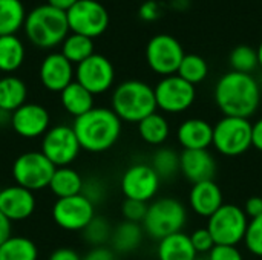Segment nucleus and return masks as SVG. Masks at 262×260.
I'll list each match as a JSON object with an SVG mask.
<instances>
[{
	"instance_id": "nucleus-35",
	"label": "nucleus",
	"mask_w": 262,
	"mask_h": 260,
	"mask_svg": "<svg viewBox=\"0 0 262 260\" xmlns=\"http://www.w3.org/2000/svg\"><path fill=\"white\" fill-rule=\"evenodd\" d=\"M230 61V67L235 72H241V74H250L259 66V60H258V52L256 49L247 46V44H241L236 46L229 57Z\"/></svg>"
},
{
	"instance_id": "nucleus-23",
	"label": "nucleus",
	"mask_w": 262,
	"mask_h": 260,
	"mask_svg": "<svg viewBox=\"0 0 262 260\" xmlns=\"http://www.w3.org/2000/svg\"><path fill=\"white\" fill-rule=\"evenodd\" d=\"M196 251L190 242V236L184 231L170 234L158 241L157 257L158 260H193Z\"/></svg>"
},
{
	"instance_id": "nucleus-50",
	"label": "nucleus",
	"mask_w": 262,
	"mask_h": 260,
	"mask_svg": "<svg viewBox=\"0 0 262 260\" xmlns=\"http://www.w3.org/2000/svg\"><path fill=\"white\" fill-rule=\"evenodd\" d=\"M193 260H209L207 257H203V256H196Z\"/></svg>"
},
{
	"instance_id": "nucleus-5",
	"label": "nucleus",
	"mask_w": 262,
	"mask_h": 260,
	"mask_svg": "<svg viewBox=\"0 0 262 260\" xmlns=\"http://www.w3.org/2000/svg\"><path fill=\"white\" fill-rule=\"evenodd\" d=\"M187 208L180 199L163 196L149 202L147 215L141 225L146 236L161 241L170 234L183 231L187 224Z\"/></svg>"
},
{
	"instance_id": "nucleus-41",
	"label": "nucleus",
	"mask_w": 262,
	"mask_h": 260,
	"mask_svg": "<svg viewBox=\"0 0 262 260\" xmlns=\"http://www.w3.org/2000/svg\"><path fill=\"white\" fill-rule=\"evenodd\" d=\"M81 260H118L117 257V253L109 248V247H95V248H91Z\"/></svg>"
},
{
	"instance_id": "nucleus-32",
	"label": "nucleus",
	"mask_w": 262,
	"mask_h": 260,
	"mask_svg": "<svg viewBox=\"0 0 262 260\" xmlns=\"http://www.w3.org/2000/svg\"><path fill=\"white\" fill-rule=\"evenodd\" d=\"M61 54L74 64H80L86 58H89L94 52V43L92 38L80 35V34H71L69 37L64 38Z\"/></svg>"
},
{
	"instance_id": "nucleus-34",
	"label": "nucleus",
	"mask_w": 262,
	"mask_h": 260,
	"mask_svg": "<svg viewBox=\"0 0 262 260\" xmlns=\"http://www.w3.org/2000/svg\"><path fill=\"white\" fill-rule=\"evenodd\" d=\"M112 230L114 227L106 218L95 215V218L88 224V227L81 233L84 242L89 244L92 248H95V247H106L111 242Z\"/></svg>"
},
{
	"instance_id": "nucleus-38",
	"label": "nucleus",
	"mask_w": 262,
	"mask_h": 260,
	"mask_svg": "<svg viewBox=\"0 0 262 260\" xmlns=\"http://www.w3.org/2000/svg\"><path fill=\"white\" fill-rule=\"evenodd\" d=\"M190 242L196 251V254L203 256V254H209L212 251V248L215 247V242H213V238L210 234V231L207 230V227H203V228H196L193 230L190 234Z\"/></svg>"
},
{
	"instance_id": "nucleus-28",
	"label": "nucleus",
	"mask_w": 262,
	"mask_h": 260,
	"mask_svg": "<svg viewBox=\"0 0 262 260\" xmlns=\"http://www.w3.org/2000/svg\"><path fill=\"white\" fill-rule=\"evenodd\" d=\"M149 164L161 181H172L180 175V153L173 147H157Z\"/></svg>"
},
{
	"instance_id": "nucleus-7",
	"label": "nucleus",
	"mask_w": 262,
	"mask_h": 260,
	"mask_svg": "<svg viewBox=\"0 0 262 260\" xmlns=\"http://www.w3.org/2000/svg\"><path fill=\"white\" fill-rule=\"evenodd\" d=\"M249 216L244 208L236 204H224L215 215L207 219V230L210 231L215 245L238 247L244 242Z\"/></svg>"
},
{
	"instance_id": "nucleus-16",
	"label": "nucleus",
	"mask_w": 262,
	"mask_h": 260,
	"mask_svg": "<svg viewBox=\"0 0 262 260\" xmlns=\"http://www.w3.org/2000/svg\"><path fill=\"white\" fill-rule=\"evenodd\" d=\"M12 130L25 138L34 139L43 136L51 127V116L46 107L35 103H25L21 107L11 113Z\"/></svg>"
},
{
	"instance_id": "nucleus-47",
	"label": "nucleus",
	"mask_w": 262,
	"mask_h": 260,
	"mask_svg": "<svg viewBox=\"0 0 262 260\" xmlns=\"http://www.w3.org/2000/svg\"><path fill=\"white\" fill-rule=\"evenodd\" d=\"M78 0H48V5L57 8V9H61V11H68L69 8H72Z\"/></svg>"
},
{
	"instance_id": "nucleus-44",
	"label": "nucleus",
	"mask_w": 262,
	"mask_h": 260,
	"mask_svg": "<svg viewBox=\"0 0 262 260\" xmlns=\"http://www.w3.org/2000/svg\"><path fill=\"white\" fill-rule=\"evenodd\" d=\"M252 147L262 152V116L252 123Z\"/></svg>"
},
{
	"instance_id": "nucleus-11",
	"label": "nucleus",
	"mask_w": 262,
	"mask_h": 260,
	"mask_svg": "<svg viewBox=\"0 0 262 260\" xmlns=\"http://www.w3.org/2000/svg\"><path fill=\"white\" fill-rule=\"evenodd\" d=\"M157 172L147 162H137L129 166L120 179V188L124 199H135L141 202H152L161 185Z\"/></svg>"
},
{
	"instance_id": "nucleus-20",
	"label": "nucleus",
	"mask_w": 262,
	"mask_h": 260,
	"mask_svg": "<svg viewBox=\"0 0 262 260\" xmlns=\"http://www.w3.org/2000/svg\"><path fill=\"white\" fill-rule=\"evenodd\" d=\"M224 205V195L215 181H204L193 184L189 192V207L200 216L209 219Z\"/></svg>"
},
{
	"instance_id": "nucleus-26",
	"label": "nucleus",
	"mask_w": 262,
	"mask_h": 260,
	"mask_svg": "<svg viewBox=\"0 0 262 260\" xmlns=\"http://www.w3.org/2000/svg\"><path fill=\"white\" fill-rule=\"evenodd\" d=\"M83 184H84V179L71 166L57 167L49 182V190L52 192V195L57 196V199L71 198L75 195H81Z\"/></svg>"
},
{
	"instance_id": "nucleus-25",
	"label": "nucleus",
	"mask_w": 262,
	"mask_h": 260,
	"mask_svg": "<svg viewBox=\"0 0 262 260\" xmlns=\"http://www.w3.org/2000/svg\"><path fill=\"white\" fill-rule=\"evenodd\" d=\"M138 135L140 138L152 146V147H161L170 136V124L169 120L164 116V113L154 112L144 120H141L138 124Z\"/></svg>"
},
{
	"instance_id": "nucleus-24",
	"label": "nucleus",
	"mask_w": 262,
	"mask_h": 260,
	"mask_svg": "<svg viewBox=\"0 0 262 260\" xmlns=\"http://www.w3.org/2000/svg\"><path fill=\"white\" fill-rule=\"evenodd\" d=\"M60 101L63 109L71 116H74V120L88 113L95 107L94 95L77 81H72L68 87H64L60 92Z\"/></svg>"
},
{
	"instance_id": "nucleus-29",
	"label": "nucleus",
	"mask_w": 262,
	"mask_h": 260,
	"mask_svg": "<svg viewBox=\"0 0 262 260\" xmlns=\"http://www.w3.org/2000/svg\"><path fill=\"white\" fill-rule=\"evenodd\" d=\"M25 60V46L15 35L0 37V70L14 72Z\"/></svg>"
},
{
	"instance_id": "nucleus-39",
	"label": "nucleus",
	"mask_w": 262,
	"mask_h": 260,
	"mask_svg": "<svg viewBox=\"0 0 262 260\" xmlns=\"http://www.w3.org/2000/svg\"><path fill=\"white\" fill-rule=\"evenodd\" d=\"M81 195L84 198H88L94 205H97V204L103 202L106 198V185L98 178H88V179H84Z\"/></svg>"
},
{
	"instance_id": "nucleus-33",
	"label": "nucleus",
	"mask_w": 262,
	"mask_h": 260,
	"mask_svg": "<svg viewBox=\"0 0 262 260\" xmlns=\"http://www.w3.org/2000/svg\"><path fill=\"white\" fill-rule=\"evenodd\" d=\"M177 75H180L183 80L189 81L190 84L196 86V84L203 83L207 78L209 66H207L206 60L201 55L186 54L181 64H180V69H178Z\"/></svg>"
},
{
	"instance_id": "nucleus-49",
	"label": "nucleus",
	"mask_w": 262,
	"mask_h": 260,
	"mask_svg": "<svg viewBox=\"0 0 262 260\" xmlns=\"http://www.w3.org/2000/svg\"><path fill=\"white\" fill-rule=\"evenodd\" d=\"M256 52H258V60H259V66L262 67V40H261V43H259V46H258V49H256Z\"/></svg>"
},
{
	"instance_id": "nucleus-43",
	"label": "nucleus",
	"mask_w": 262,
	"mask_h": 260,
	"mask_svg": "<svg viewBox=\"0 0 262 260\" xmlns=\"http://www.w3.org/2000/svg\"><path fill=\"white\" fill-rule=\"evenodd\" d=\"M48 260H81V256L72 248L61 247V248L54 250Z\"/></svg>"
},
{
	"instance_id": "nucleus-21",
	"label": "nucleus",
	"mask_w": 262,
	"mask_h": 260,
	"mask_svg": "<svg viewBox=\"0 0 262 260\" xmlns=\"http://www.w3.org/2000/svg\"><path fill=\"white\" fill-rule=\"evenodd\" d=\"M177 139L183 150L209 149L213 141V126L203 118H187L178 126Z\"/></svg>"
},
{
	"instance_id": "nucleus-8",
	"label": "nucleus",
	"mask_w": 262,
	"mask_h": 260,
	"mask_svg": "<svg viewBox=\"0 0 262 260\" xmlns=\"http://www.w3.org/2000/svg\"><path fill=\"white\" fill-rule=\"evenodd\" d=\"M55 166L41 152H26L15 158L11 167L12 179L17 185L38 192L49 187Z\"/></svg>"
},
{
	"instance_id": "nucleus-2",
	"label": "nucleus",
	"mask_w": 262,
	"mask_h": 260,
	"mask_svg": "<svg viewBox=\"0 0 262 260\" xmlns=\"http://www.w3.org/2000/svg\"><path fill=\"white\" fill-rule=\"evenodd\" d=\"M72 129L83 150L103 153L111 150L120 139L123 121L111 107H94L72 123Z\"/></svg>"
},
{
	"instance_id": "nucleus-19",
	"label": "nucleus",
	"mask_w": 262,
	"mask_h": 260,
	"mask_svg": "<svg viewBox=\"0 0 262 260\" xmlns=\"http://www.w3.org/2000/svg\"><path fill=\"white\" fill-rule=\"evenodd\" d=\"M72 63L63 54L48 55L40 66V81L51 92H61L74 81Z\"/></svg>"
},
{
	"instance_id": "nucleus-45",
	"label": "nucleus",
	"mask_w": 262,
	"mask_h": 260,
	"mask_svg": "<svg viewBox=\"0 0 262 260\" xmlns=\"http://www.w3.org/2000/svg\"><path fill=\"white\" fill-rule=\"evenodd\" d=\"M12 236V222L0 211V245Z\"/></svg>"
},
{
	"instance_id": "nucleus-12",
	"label": "nucleus",
	"mask_w": 262,
	"mask_h": 260,
	"mask_svg": "<svg viewBox=\"0 0 262 260\" xmlns=\"http://www.w3.org/2000/svg\"><path fill=\"white\" fill-rule=\"evenodd\" d=\"M184 55L181 43L169 34L152 37L146 46V61L149 67L161 77L175 75Z\"/></svg>"
},
{
	"instance_id": "nucleus-9",
	"label": "nucleus",
	"mask_w": 262,
	"mask_h": 260,
	"mask_svg": "<svg viewBox=\"0 0 262 260\" xmlns=\"http://www.w3.org/2000/svg\"><path fill=\"white\" fill-rule=\"evenodd\" d=\"M157 109L164 113L177 115L189 110L196 100V89L180 75L163 77L154 87Z\"/></svg>"
},
{
	"instance_id": "nucleus-14",
	"label": "nucleus",
	"mask_w": 262,
	"mask_h": 260,
	"mask_svg": "<svg viewBox=\"0 0 262 260\" xmlns=\"http://www.w3.org/2000/svg\"><path fill=\"white\" fill-rule=\"evenodd\" d=\"M95 218V205L83 195L60 198L52 205V221L66 231H83Z\"/></svg>"
},
{
	"instance_id": "nucleus-3",
	"label": "nucleus",
	"mask_w": 262,
	"mask_h": 260,
	"mask_svg": "<svg viewBox=\"0 0 262 260\" xmlns=\"http://www.w3.org/2000/svg\"><path fill=\"white\" fill-rule=\"evenodd\" d=\"M111 109L121 121L138 124L157 112L154 87L141 80H127L115 87L111 98Z\"/></svg>"
},
{
	"instance_id": "nucleus-17",
	"label": "nucleus",
	"mask_w": 262,
	"mask_h": 260,
	"mask_svg": "<svg viewBox=\"0 0 262 260\" xmlns=\"http://www.w3.org/2000/svg\"><path fill=\"white\" fill-rule=\"evenodd\" d=\"M180 175L192 185L204 181H213L216 175V159L204 150H183L180 153Z\"/></svg>"
},
{
	"instance_id": "nucleus-6",
	"label": "nucleus",
	"mask_w": 262,
	"mask_h": 260,
	"mask_svg": "<svg viewBox=\"0 0 262 260\" xmlns=\"http://www.w3.org/2000/svg\"><path fill=\"white\" fill-rule=\"evenodd\" d=\"M213 149L227 158H236L252 149V123L247 118L223 116L213 124Z\"/></svg>"
},
{
	"instance_id": "nucleus-48",
	"label": "nucleus",
	"mask_w": 262,
	"mask_h": 260,
	"mask_svg": "<svg viewBox=\"0 0 262 260\" xmlns=\"http://www.w3.org/2000/svg\"><path fill=\"white\" fill-rule=\"evenodd\" d=\"M6 126H11V113L0 109V127H6Z\"/></svg>"
},
{
	"instance_id": "nucleus-51",
	"label": "nucleus",
	"mask_w": 262,
	"mask_h": 260,
	"mask_svg": "<svg viewBox=\"0 0 262 260\" xmlns=\"http://www.w3.org/2000/svg\"><path fill=\"white\" fill-rule=\"evenodd\" d=\"M261 89H262V83H261Z\"/></svg>"
},
{
	"instance_id": "nucleus-22",
	"label": "nucleus",
	"mask_w": 262,
	"mask_h": 260,
	"mask_svg": "<svg viewBox=\"0 0 262 260\" xmlns=\"http://www.w3.org/2000/svg\"><path fill=\"white\" fill-rule=\"evenodd\" d=\"M144 230L141 224L123 221L114 227L111 236V248L120 254H129L137 251L144 241Z\"/></svg>"
},
{
	"instance_id": "nucleus-18",
	"label": "nucleus",
	"mask_w": 262,
	"mask_h": 260,
	"mask_svg": "<svg viewBox=\"0 0 262 260\" xmlns=\"http://www.w3.org/2000/svg\"><path fill=\"white\" fill-rule=\"evenodd\" d=\"M35 205L37 201L34 192L26 190L17 184L0 190V211L11 222L28 219L35 211Z\"/></svg>"
},
{
	"instance_id": "nucleus-27",
	"label": "nucleus",
	"mask_w": 262,
	"mask_h": 260,
	"mask_svg": "<svg viewBox=\"0 0 262 260\" xmlns=\"http://www.w3.org/2000/svg\"><path fill=\"white\" fill-rule=\"evenodd\" d=\"M28 89L23 80L18 77H3L0 78V109L12 113L26 103Z\"/></svg>"
},
{
	"instance_id": "nucleus-30",
	"label": "nucleus",
	"mask_w": 262,
	"mask_h": 260,
	"mask_svg": "<svg viewBox=\"0 0 262 260\" xmlns=\"http://www.w3.org/2000/svg\"><path fill=\"white\" fill-rule=\"evenodd\" d=\"M25 20V6L20 0H0V37L14 35Z\"/></svg>"
},
{
	"instance_id": "nucleus-40",
	"label": "nucleus",
	"mask_w": 262,
	"mask_h": 260,
	"mask_svg": "<svg viewBox=\"0 0 262 260\" xmlns=\"http://www.w3.org/2000/svg\"><path fill=\"white\" fill-rule=\"evenodd\" d=\"M209 260H244V254L233 245H215L207 254Z\"/></svg>"
},
{
	"instance_id": "nucleus-10",
	"label": "nucleus",
	"mask_w": 262,
	"mask_h": 260,
	"mask_svg": "<svg viewBox=\"0 0 262 260\" xmlns=\"http://www.w3.org/2000/svg\"><path fill=\"white\" fill-rule=\"evenodd\" d=\"M81 146L78 138L68 124H58L49 127V130L41 136V149L40 152L55 166V167H68L71 166L78 153Z\"/></svg>"
},
{
	"instance_id": "nucleus-37",
	"label": "nucleus",
	"mask_w": 262,
	"mask_h": 260,
	"mask_svg": "<svg viewBox=\"0 0 262 260\" xmlns=\"http://www.w3.org/2000/svg\"><path fill=\"white\" fill-rule=\"evenodd\" d=\"M147 208H149L147 202H141V201H135V199H124L121 204L123 221L143 224V221L147 215Z\"/></svg>"
},
{
	"instance_id": "nucleus-13",
	"label": "nucleus",
	"mask_w": 262,
	"mask_h": 260,
	"mask_svg": "<svg viewBox=\"0 0 262 260\" xmlns=\"http://www.w3.org/2000/svg\"><path fill=\"white\" fill-rule=\"evenodd\" d=\"M69 31L89 38L101 35L109 25L106 8L97 0H78L66 11Z\"/></svg>"
},
{
	"instance_id": "nucleus-36",
	"label": "nucleus",
	"mask_w": 262,
	"mask_h": 260,
	"mask_svg": "<svg viewBox=\"0 0 262 260\" xmlns=\"http://www.w3.org/2000/svg\"><path fill=\"white\" fill-rule=\"evenodd\" d=\"M243 244L252 256L262 259V216L250 219Z\"/></svg>"
},
{
	"instance_id": "nucleus-42",
	"label": "nucleus",
	"mask_w": 262,
	"mask_h": 260,
	"mask_svg": "<svg viewBox=\"0 0 262 260\" xmlns=\"http://www.w3.org/2000/svg\"><path fill=\"white\" fill-rule=\"evenodd\" d=\"M244 211L249 219H255L262 216V196H252L246 201Z\"/></svg>"
},
{
	"instance_id": "nucleus-1",
	"label": "nucleus",
	"mask_w": 262,
	"mask_h": 260,
	"mask_svg": "<svg viewBox=\"0 0 262 260\" xmlns=\"http://www.w3.org/2000/svg\"><path fill=\"white\" fill-rule=\"evenodd\" d=\"M213 100L224 116L249 120L261 106V84L250 74L230 70L216 81Z\"/></svg>"
},
{
	"instance_id": "nucleus-46",
	"label": "nucleus",
	"mask_w": 262,
	"mask_h": 260,
	"mask_svg": "<svg viewBox=\"0 0 262 260\" xmlns=\"http://www.w3.org/2000/svg\"><path fill=\"white\" fill-rule=\"evenodd\" d=\"M157 5L154 2H147L141 6L140 9V15L144 18V20H154L157 17Z\"/></svg>"
},
{
	"instance_id": "nucleus-31",
	"label": "nucleus",
	"mask_w": 262,
	"mask_h": 260,
	"mask_svg": "<svg viewBox=\"0 0 262 260\" xmlns=\"http://www.w3.org/2000/svg\"><path fill=\"white\" fill-rule=\"evenodd\" d=\"M37 245L23 236H11L0 245V260H37Z\"/></svg>"
},
{
	"instance_id": "nucleus-15",
	"label": "nucleus",
	"mask_w": 262,
	"mask_h": 260,
	"mask_svg": "<svg viewBox=\"0 0 262 260\" xmlns=\"http://www.w3.org/2000/svg\"><path fill=\"white\" fill-rule=\"evenodd\" d=\"M115 80L112 63L101 54H92L89 58L77 64L75 81L88 89L92 95L107 92Z\"/></svg>"
},
{
	"instance_id": "nucleus-4",
	"label": "nucleus",
	"mask_w": 262,
	"mask_h": 260,
	"mask_svg": "<svg viewBox=\"0 0 262 260\" xmlns=\"http://www.w3.org/2000/svg\"><path fill=\"white\" fill-rule=\"evenodd\" d=\"M25 31L31 43L48 49L64 41L69 25L66 12L51 5L37 6L25 20Z\"/></svg>"
}]
</instances>
